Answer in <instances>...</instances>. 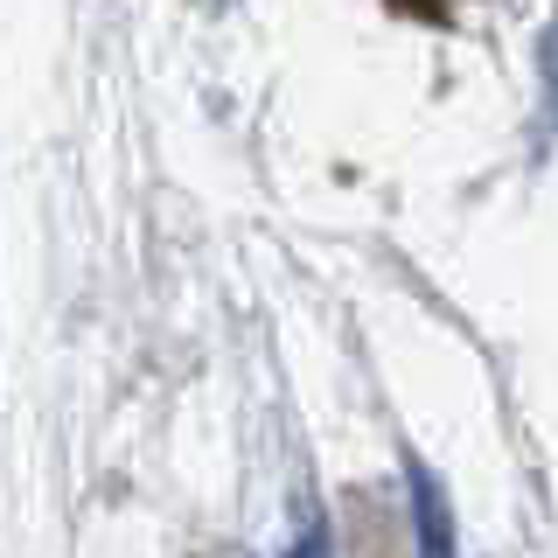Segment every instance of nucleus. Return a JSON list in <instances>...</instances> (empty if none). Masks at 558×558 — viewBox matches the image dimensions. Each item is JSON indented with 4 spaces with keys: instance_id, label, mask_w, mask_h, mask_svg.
<instances>
[{
    "instance_id": "nucleus-1",
    "label": "nucleus",
    "mask_w": 558,
    "mask_h": 558,
    "mask_svg": "<svg viewBox=\"0 0 558 558\" xmlns=\"http://www.w3.org/2000/svg\"><path fill=\"white\" fill-rule=\"evenodd\" d=\"M412 496H418V545L440 551L447 545V502H440V488H433V475L418 461H412Z\"/></svg>"
},
{
    "instance_id": "nucleus-2",
    "label": "nucleus",
    "mask_w": 558,
    "mask_h": 558,
    "mask_svg": "<svg viewBox=\"0 0 558 558\" xmlns=\"http://www.w3.org/2000/svg\"><path fill=\"white\" fill-rule=\"evenodd\" d=\"M545 98H551L545 112H551V126H558V28L545 35Z\"/></svg>"
}]
</instances>
